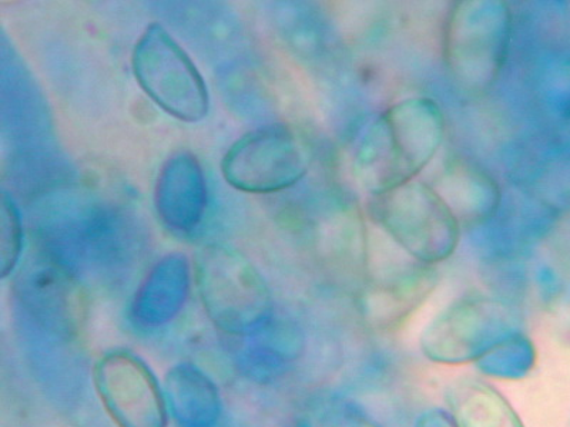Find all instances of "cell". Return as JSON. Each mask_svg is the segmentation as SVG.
Masks as SVG:
<instances>
[{
	"mask_svg": "<svg viewBox=\"0 0 570 427\" xmlns=\"http://www.w3.org/2000/svg\"><path fill=\"white\" fill-rule=\"evenodd\" d=\"M445 137V117L434 100L392 105L368 127L356 147V181L371 197L416 180Z\"/></svg>",
	"mask_w": 570,
	"mask_h": 427,
	"instance_id": "6da1fadb",
	"label": "cell"
},
{
	"mask_svg": "<svg viewBox=\"0 0 570 427\" xmlns=\"http://www.w3.org/2000/svg\"><path fill=\"white\" fill-rule=\"evenodd\" d=\"M512 12L502 0H463L448 14L442 38L446 70L470 93L490 90L507 63Z\"/></svg>",
	"mask_w": 570,
	"mask_h": 427,
	"instance_id": "7a4b0ae2",
	"label": "cell"
},
{
	"mask_svg": "<svg viewBox=\"0 0 570 427\" xmlns=\"http://www.w3.org/2000/svg\"><path fill=\"white\" fill-rule=\"evenodd\" d=\"M368 210L395 246L426 267L446 261L460 244V222L428 182L412 180L373 196Z\"/></svg>",
	"mask_w": 570,
	"mask_h": 427,
	"instance_id": "3957f363",
	"label": "cell"
},
{
	"mask_svg": "<svg viewBox=\"0 0 570 427\" xmlns=\"http://www.w3.org/2000/svg\"><path fill=\"white\" fill-rule=\"evenodd\" d=\"M196 282L208 318L224 332H248L272 308L266 282L237 249L203 248L196 259Z\"/></svg>",
	"mask_w": 570,
	"mask_h": 427,
	"instance_id": "277c9868",
	"label": "cell"
},
{
	"mask_svg": "<svg viewBox=\"0 0 570 427\" xmlns=\"http://www.w3.org/2000/svg\"><path fill=\"white\" fill-rule=\"evenodd\" d=\"M131 64L145 93L177 120L196 123L208 113V91L190 56L159 23L142 32Z\"/></svg>",
	"mask_w": 570,
	"mask_h": 427,
	"instance_id": "5b68a950",
	"label": "cell"
},
{
	"mask_svg": "<svg viewBox=\"0 0 570 427\" xmlns=\"http://www.w3.org/2000/svg\"><path fill=\"white\" fill-rule=\"evenodd\" d=\"M312 151L292 127L272 125L249 131L224 156L228 185L253 195L287 190L307 175Z\"/></svg>",
	"mask_w": 570,
	"mask_h": 427,
	"instance_id": "8992f818",
	"label": "cell"
},
{
	"mask_svg": "<svg viewBox=\"0 0 570 427\" xmlns=\"http://www.w3.org/2000/svg\"><path fill=\"white\" fill-rule=\"evenodd\" d=\"M515 332L501 305L466 299L431 325L422 337V350L428 359L441 365L478 363L488 350Z\"/></svg>",
	"mask_w": 570,
	"mask_h": 427,
	"instance_id": "52a82bcc",
	"label": "cell"
},
{
	"mask_svg": "<svg viewBox=\"0 0 570 427\" xmlns=\"http://www.w3.org/2000/svg\"><path fill=\"white\" fill-rule=\"evenodd\" d=\"M95 388L119 427H167L165 396L155 375L136 356L114 352L96 365Z\"/></svg>",
	"mask_w": 570,
	"mask_h": 427,
	"instance_id": "ba28073f",
	"label": "cell"
},
{
	"mask_svg": "<svg viewBox=\"0 0 570 427\" xmlns=\"http://www.w3.org/2000/svg\"><path fill=\"white\" fill-rule=\"evenodd\" d=\"M14 289L23 307L46 327L73 334L83 325V289L50 254H30L18 274Z\"/></svg>",
	"mask_w": 570,
	"mask_h": 427,
	"instance_id": "9c48e42d",
	"label": "cell"
},
{
	"mask_svg": "<svg viewBox=\"0 0 570 427\" xmlns=\"http://www.w3.org/2000/svg\"><path fill=\"white\" fill-rule=\"evenodd\" d=\"M434 190L454 212L461 227L481 226L495 216L501 190L493 178L470 161L454 157L435 180Z\"/></svg>",
	"mask_w": 570,
	"mask_h": 427,
	"instance_id": "30bf717a",
	"label": "cell"
},
{
	"mask_svg": "<svg viewBox=\"0 0 570 427\" xmlns=\"http://www.w3.org/2000/svg\"><path fill=\"white\" fill-rule=\"evenodd\" d=\"M156 206L167 226L176 230H191L202 220L205 182L195 157L180 152L166 162L157 181Z\"/></svg>",
	"mask_w": 570,
	"mask_h": 427,
	"instance_id": "8fae6325",
	"label": "cell"
},
{
	"mask_svg": "<svg viewBox=\"0 0 570 427\" xmlns=\"http://www.w3.org/2000/svg\"><path fill=\"white\" fill-rule=\"evenodd\" d=\"M448 408L456 427H525L501 391L476 379L458 380Z\"/></svg>",
	"mask_w": 570,
	"mask_h": 427,
	"instance_id": "7c38bea8",
	"label": "cell"
},
{
	"mask_svg": "<svg viewBox=\"0 0 570 427\" xmlns=\"http://www.w3.org/2000/svg\"><path fill=\"white\" fill-rule=\"evenodd\" d=\"M476 364L491 378L518 380L532 373L537 350L525 335L515 332L488 350Z\"/></svg>",
	"mask_w": 570,
	"mask_h": 427,
	"instance_id": "4fadbf2b",
	"label": "cell"
},
{
	"mask_svg": "<svg viewBox=\"0 0 570 427\" xmlns=\"http://www.w3.org/2000/svg\"><path fill=\"white\" fill-rule=\"evenodd\" d=\"M303 427H380L363 410L347 400L331 399L314 406Z\"/></svg>",
	"mask_w": 570,
	"mask_h": 427,
	"instance_id": "5bb4252c",
	"label": "cell"
},
{
	"mask_svg": "<svg viewBox=\"0 0 570 427\" xmlns=\"http://www.w3.org/2000/svg\"><path fill=\"white\" fill-rule=\"evenodd\" d=\"M0 241H2V277H8L17 267L20 251H22V227H20L19 214L13 201L7 196L2 197V211H0Z\"/></svg>",
	"mask_w": 570,
	"mask_h": 427,
	"instance_id": "9a60e30c",
	"label": "cell"
},
{
	"mask_svg": "<svg viewBox=\"0 0 570 427\" xmlns=\"http://www.w3.org/2000/svg\"><path fill=\"white\" fill-rule=\"evenodd\" d=\"M415 427H456L452 420L450 411L432 410L428 411L420 419Z\"/></svg>",
	"mask_w": 570,
	"mask_h": 427,
	"instance_id": "2e32d148",
	"label": "cell"
}]
</instances>
